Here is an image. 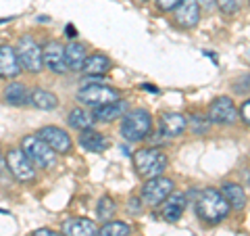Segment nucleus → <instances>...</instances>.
Here are the masks:
<instances>
[{"label": "nucleus", "instance_id": "7c9ffc66", "mask_svg": "<svg viewBox=\"0 0 250 236\" xmlns=\"http://www.w3.org/2000/svg\"><path fill=\"white\" fill-rule=\"evenodd\" d=\"M238 115H240V119L244 121L246 125H250V98L246 100V103H242V107H240Z\"/></svg>", "mask_w": 250, "mask_h": 236}, {"label": "nucleus", "instance_id": "39448f33", "mask_svg": "<svg viewBox=\"0 0 250 236\" xmlns=\"http://www.w3.org/2000/svg\"><path fill=\"white\" fill-rule=\"evenodd\" d=\"M15 52L19 57V63H21V69L27 73H42L44 69V59H42V46L34 40V36H21L17 46H15Z\"/></svg>", "mask_w": 250, "mask_h": 236}, {"label": "nucleus", "instance_id": "72a5a7b5", "mask_svg": "<svg viewBox=\"0 0 250 236\" xmlns=\"http://www.w3.org/2000/svg\"><path fill=\"white\" fill-rule=\"evenodd\" d=\"M198 4H200V9H205V11H213L217 6V0H198Z\"/></svg>", "mask_w": 250, "mask_h": 236}, {"label": "nucleus", "instance_id": "2f4dec72", "mask_svg": "<svg viewBox=\"0 0 250 236\" xmlns=\"http://www.w3.org/2000/svg\"><path fill=\"white\" fill-rule=\"evenodd\" d=\"M127 209H129V213H142V209H144L142 199H140V196H134V199H129Z\"/></svg>", "mask_w": 250, "mask_h": 236}, {"label": "nucleus", "instance_id": "412c9836", "mask_svg": "<svg viewBox=\"0 0 250 236\" xmlns=\"http://www.w3.org/2000/svg\"><path fill=\"white\" fill-rule=\"evenodd\" d=\"M2 100L11 107H23L29 103V90L25 84L21 82H11L4 86L2 90Z\"/></svg>", "mask_w": 250, "mask_h": 236}, {"label": "nucleus", "instance_id": "bb28decb", "mask_svg": "<svg viewBox=\"0 0 250 236\" xmlns=\"http://www.w3.org/2000/svg\"><path fill=\"white\" fill-rule=\"evenodd\" d=\"M188 123H190V128L192 132H196V134H207L208 128H210V121H208V117L207 115H192V119H188Z\"/></svg>", "mask_w": 250, "mask_h": 236}, {"label": "nucleus", "instance_id": "473e14b6", "mask_svg": "<svg viewBox=\"0 0 250 236\" xmlns=\"http://www.w3.org/2000/svg\"><path fill=\"white\" fill-rule=\"evenodd\" d=\"M31 236H62V234H59L57 230H50V228H38Z\"/></svg>", "mask_w": 250, "mask_h": 236}, {"label": "nucleus", "instance_id": "f03ea898", "mask_svg": "<svg viewBox=\"0 0 250 236\" xmlns=\"http://www.w3.org/2000/svg\"><path fill=\"white\" fill-rule=\"evenodd\" d=\"M131 161H134L136 171L144 180L163 176V171H165L167 165H169L167 155L163 153V151H159V148H154V146L138 148V151L131 155Z\"/></svg>", "mask_w": 250, "mask_h": 236}, {"label": "nucleus", "instance_id": "423d86ee", "mask_svg": "<svg viewBox=\"0 0 250 236\" xmlns=\"http://www.w3.org/2000/svg\"><path fill=\"white\" fill-rule=\"evenodd\" d=\"M119 98H121V92L106 84H92V86H83V88L77 90V100L92 109L115 103Z\"/></svg>", "mask_w": 250, "mask_h": 236}, {"label": "nucleus", "instance_id": "a211bd4d", "mask_svg": "<svg viewBox=\"0 0 250 236\" xmlns=\"http://www.w3.org/2000/svg\"><path fill=\"white\" fill-rule=\"evenodd\" d=\"M77 142H80V146L85 148L88 153H104L106 148L111 146V142H108V138L104 136V134L98 132V130H94V128L80 132Z\"/></svg>", "mask_w": 250, "mask_h": 236}, {"label": "nucleus", "instance_id": "ddd939ff", "mask_svg": "<svg viewBox=\"0 0 250 236\" xmlns=\"http://www.w3.org/2000/svg\"><path fill=\"white\" fill-rule=\"evenodd\" d=\"M186 205H188V199H186L184 192H177V190L171 192L167 199L161 203V215H163V219L169 222V224L177 222V219L184 215Z\"/></svg>", "mask_w": 250, "mask_h": 236}, {"label": "nucleus", "instance_id": "6ab92c4d", "mask_svg": "<svg viewBox=\"0 0 250 236\" xmlns=\"http://www.w3.org/2000/svg\"><path fill=\"white\" fill-rule=\"evenodd\" d=\"M85 59H88V48H85V44L71 40L65 46V63H67L69 71H82Z\"/></svg>", "mask_w": 250, "mask_h": 236}, {"label": "nucleus", "instance_id": "dca6fc26", "mask_svg": "<svg viewBox=\"0 0 250 236\" xmlns=\"http://www.w3.org/2000/svg\"><path fill=\"white\" fill-rule=\"evenodd\" d=\"M62 236H98V226L88 217H69L62 222Z\"/></svg>", "mask_w": 250, "mask_h": 236}, {"label": "nucleus", "instance_id": "393cba45", "mask_svg": "<svg viewBox=\"0 0 250 236\" xmlns=\"http://www.w3.org/2000/svg\"><path fill=\"white\" fill-rule=\"evenodd\" d=\"M131 234V226L127 222H121V219H111V222H104L98 228V236H129Z\"/></svg>", "mask_w": 250, "mask_h": 236}, {"label": "nucleus", "instance_id": "c85d7f7f", "mask_svg": "<svg viewBox=\"0 0 250 236\" xmlns=\"http://www.w3.org/2000/svg\"><path fill=\"white\" fill-rule=\"evenodd\" d=\"M217 6L225 15H233L240 11V0H217Z\"/></svg>", "mask_w": 250, "mask_h": 236}, {"label": "nucleus", "instance_id": "aec40b11", "mask_svg": "<svg viewBox=\"0 0 250 236\" xmlns=\"http://www.w3.org/2000/svg\"><path fill=\"white\" fill-rule=\"evenodd\" d=\"M223 194V199L229 203V207L233 211H242L246 207V190L244 186L238 184V182H223L221 184V190H219Z\"/></svg>", "mask_w": 250, "mask_h": 236}, {"label": "nucleus", "instance_id": "a878e982", "mask_svg": "<svg viewBox=\"0 0 250 236\" xmlns=\"http://www.w3.org/2000/svg\"><path fill=\"white\" fill-rule=\"evenodd\" d=\"M115 213H117V205H115V201H113L108 194H104L103 199L98 201V205H96V217L104 224V222H111V219L115 217Z\"/></svg>", "mask_w": 250, "mask_h": 236}, {"label": "nucleus", "instance_id": "4c0bfd02", "mask_svg": "<svg viewBox=\"0 0 250 236\" xmlns=\"http://www.w3.org/2000/svg\"><path fill=\"white\" fill-rule=\"evenodd\" d=\"M138 2H146V0H138Z\"/></svg>", "mask_w": 250, "mask_h": 236}, {"label": "nucleus", "instance_id": "9b49d317", "mask_svg": "<svg viewBox=\"0 0 250 236\" xmlns=\"http://www.w3.org/2000/svg\"><path fill=\"white\" fill-rule=\"evenodd\" d=\"M38 136H40L57 155H67L73 146L71 136H69L62 128H59V125H44V128L38 132Z\"/></svg>", "mask_w": 250, "mask_h": 236}, {"label": "nucleus", "instance_id": "4be33fe9", "mask_svg": "<svg viewBox=\"0 0 250 236\" xmlns=\"http://www.w3.org/2000/svg\"><path fill=\"white\" fill-rule=\"evenodd\" d=\"M113 67V61L106 57L103 52H94V54H88V59H85L82 71H85L88 75H104L111 71Z\"/></svg>", "mask_w": 250, "mask_h": 236}, {"label": "nucleus", "instance_id": "1a4fd4ad", "mask_svg": "<svg viewBox=\"0 0 250 236\" xmlns=\"http://www.w3.org/2000/svg\"><path fill=\"white\" fill-rule=\"evenodd\" d=\"M207 117L210 123H217V125H233L238 121V109L233 105V100L229 96H219L215 98L213 103L208 105V111Z\"/></svg>", "mask_w": 250, "mask_h": 236}, {"label": "nucleus", "instance_id": "7ed1b4c3", "mask_svg": "<svg viewBox=\"0 0 250 236\" xmlns=\"http://www.w3.org/2000/svg\"><path fill=\"white\" fill-rule=\"evenodd\" d=\"M152 132V115L146 109H131L121 117V136L127 142H142Z\"/></svg>", "mask_w": 250, "mask_h": 236}, {"label": "nucleus", "instance_id": "c9c22d12", "mask_svg": "<svg viewBox=\"0 0 250 236\" xmlns=\"http://www.w3.org/2000/svg\"><path fill=\"white\" fill-rule=\"evenodd\" d=\"M4 167H6V157H4V153H2V148H0V174L4 171Z\"/></svg>", "mask_w": 250, "mask_h": 236}, {"label": "nucleus", "instance_id": "f3484780", "mask_svg": "<svg viewBox=\"0 0 250 236\" xmlns=\"http://www.w3.org/2000/svg\"><path fill=\"white\" fill-rule=\"evenodd\" d=\"M127 103L123 98L115 100V103H108V105H103V107H96L92 109V117L94 121H100V123H111L115 119H121V117L127 113Z\"/></svg>", "mask_w": 250, "mask_h": 236}, {"label": "nucleus", "instance_id": "2eb2a0df", "mask_svg": "<svg viewBox=\"0 0 250 236\" xmlns=\"http://www.w3.org/2000/svg\"><path fill=\"white\" fill-rule=\"evenodd\" d=\"M188 130V117L184 113L167 111L161 115V134L165 138H177Z\"/></svg>", "mask_w": 250, "mask_h": 236}, {"label": "nucleus", "instance_id": "f8f14e48", "mask_svg": "<svg viewBox=\"0 0 250 236\" xmlns=\"http://www.w3.org/2000/svg\"><path fill=\"white\" fill-rule=\"evenodd\" d=\"M200 4L198 0H182L173 9V23L182 29H192L200 21Z\"/></svg>", "mask_w": 250, "mask_h": 236}, {"label": "nucleus", "instance_id": "e433bc0d", "mask_svg": "<svg viewBox=\"0 0 250 236\" xmlns=\"http://www.w3.org/2000/svg\"><path fill=\"white\" fill-rule=\"evenodd\" d=\"M142 88H144V90H148V92H159V90H156V88H152V86H150V84H144V86H142Z\"/></svg>", "mask_w": 250, "mask_h": 236}, {"label": "nucleus", "instance_id": "20e7f679", "mask_svg": "<svg viewBox=\"0 0 250 236\" xmlns=\"http://www.w3.org/2000/svg\"><path fill=\"white\" fill-rule=\"evenodd\" d=\"M21 151L34 163L36 169H48L57 163V153H54L38 134H29V136L21 138Z\"/></svg>", "mask_w": 250, "mask_h": 236}, {"label": "nucleus", "instance_id": "9d476101", "mask_svg": "<svg viewBox=\"0 0 250 236\" xmlns=\"http://www.w3.org/2000/svg\"><path fill=\"white\" fill-rule=\"evenodd\" d=\"M42 59H44V67L52 73L62 75L69 71L65 63V46L59 40H48L42 46Z\"/></svg>", "mask_w": 250, "mask_h": 236}, {"label": "nucleus", "instance_id": "f704fd0d", "mask_svg": "<svg viewBox=\"0 0 250 236\" xmlns=\"http://www.w3.org/2000/svg\"><path fill=\"white\" fill-rule=\"evenodd\" d=\"M65 34H67V38H69V40H75V38H77V29L71 25V23H69V25L65 27Z\"/></svg>", "mask_w": 250, "mask_h": 236}, {"label": "nucleus", "instance_id": "c756f323", "mask_svg": "<svg viewBox=\"0 0 250 236\" xmlns=\"http://www.w3.org/2000/svg\"><path fill=\"white\" fill-rule=\"evenodd\" d=\"M182 2V0H154V4H156V9L163 11V13H169V11H173L175 6Z\"/></svg>", "mask_w": 250, "mask_h": 236}, {"label": "nucleus", "instance_id": "5701e85b", "mask_svg": "<svg viewBox=\"0 0 250 236\" xmlns=\"http://www.w3.org/2000/svg\"><path fill=\"white\" fill-rule=\"evenodd\" d=\"M29 103L34 105L36 109H40V111H52V109L59 107V96L57 94H52L50 90L36 88L34 92L29 94Z\"/></svg>", "mask_w": 250, "mask_h": 236}, {"label": "nucleus", "instance_id": "f257e3e1", "mask_svg": "<svg viewBox=\"0 0 250 236\" xmlns=\"http://www.w3.org/2000/svg\"><path fill=\"white\" fill-rule=\"evenodd\" d=\"M229 203L223 199V194L217 188H202L196 199V215L208 226L221 224L229 215Z\"/></svg>", "mask_w": 250, "mask_h": 236}, {"label": "nucleus", "instance_id": "6e6552de", "mask_svg": "<svg viewBox=\"0 0 250 236\" xmlns=\"http://www.w3.org/2000/svg\"><path fill=\"white\" fill-rule=\"evenodd\" d=\"M6 157V167L11 169V174L19 180V182H34L36 176H38V169L34 167L25 153L21 148H9V153L4 155Z\"/></svg>", "mask_w": 250, "mask_h": 236}, {"label": "nucleus", "instance_id": "0eeeda50", "mask_svg": "<svg viewBox=\"0 0 250 236\" xmlns=\"http://www.w3.org/2000/svg\"><path fill=\"white\" fill-rule=\"evenodd\" d=\"M173 188H175V182L167 176L150 178V180H146V184L142 186L140 199H142V203H146L148 207H159L161 203L173 192Z\"/></svg>", "mask_w": 250, "mask_h": 236}, {"label": "nucleus", "instance_id": "cd10ccee", "mask_svg": "<svg viewBox=\"0 0 250 236\" xmlns=\"http://www.w3.org/2000/svg\"><path fill=\"white\" fill-rule=\"evenodd\" d=\"M231 88L236 94H248L250 92V73H244L231 82Z\"/></svg>", "mask_w": 250, "mask_h": 236}, {"label": "nucleus", "instance_id": "4468645a", "mask_svg": "<svg viewBox=\"0 0 250 236\" xmlns=\"http://www.w3.org/2000/svg\"><path fill=\"white\" fill-rule=\"evenodd\" d=\"M21 71L23 69H21V63H19V57H17V52H15V48L9 44H2L0 46V77H2V80H13V77H17Z\"/></svg>", "mask_w": 250, "mask_h": 236}, {"label": "nucleus", "instance_id": "b1692460", "mask_svg": "<svg viewBox=\"0 0 250 236\" xmlns=\"http://www.w3.org/2000/svg\"><path fill=\"white\" fill-rule=\"evenodd\" d=\"M67 123L71 125L73 130L83 132V130L94 128V117H92V113L85 111V109L75 107V109H71V111H69V115H67Z\"/></svg>", "mask_w": 250, "mask_h": 236}]
</instances>
